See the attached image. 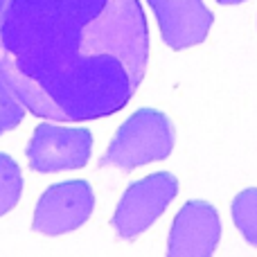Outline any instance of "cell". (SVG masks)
I'll return each mask as SVG.
<instances>
[{
    "label": "cell",
    "mask_w": 257,
    "mask_h": 257,
    "mask_svg": "<svg viewBox=\"0 0 257 257\" xmlns=\"http://www.w3.org/2000/svg\"><path fill=\"white\" fill-rule=\"evenodd\" d=\"M149 63L140 0H9L0 75L27 113L90 122L120 113Z\"/></svg>",
    "instance_id": "1"
},
{
    "label": "cell",
    "mask_w": 257,
    "mask_h": 257,
    "mask_svg": "<svg viewBox=\"0 0 257 257\" xmlns=\"http://www.w3.org/2000/svg\"><path fill=\"white\" fill-rule=\"evenodd\" d=\"M174 149V124L156 108H140L117 128L99 167H117L131 172L142 165L165 160Z\"/></svg>",
    "instance_id": "2"
},
{
    "label": "cell",
    "mask_w": 257,
    "mask_h": 257,
    "mask_svg": "<svg viewBox=\"0 0 257 257\" xmlns=\"http://www.w3.org/2000/svg\"><path fill=\"white\" fill-rule=\"evenodd\" d=\"M178 194V178L169 172H156L131 183L122 194L111 223L120 239H136L151 228Z\"/></svg>",
    "instance_id": "3"
},
{
    "label": "cell",
    "mask_w": 257,
    "mask_h": 257,
    "mask_svg": "<svg viewBox=\"0 0 257 257\" xmlns=\"http://www.w3.org/2000/svg\"><path fill=\"white\" fill-rule=\"evenodd\" d=\"M93 151V133L84 126L39 124L27 142L25 156L30 169L39 174L68 172L88 165Z\"/></svg>",
    "instance_id": "4"
},
{
    "label": "cell",
    "mask_w": 257,
    "mask_h": 257,
    "mask_svg": "<svg viewBox=\"0 0 257 257\" xmlns=\"http://www.w3.org/2000/svg\"><path fill=\"white\" fill-rule=\"evenodd\" d=\"M95 210V194L88 181L54 183L41 194L34 208L32 230L41 235H66L81 228Z\"/></svg>",
    "instance_id": "5"
},
{
    "label": "cell",
    "mask_w": 257,
    "mask_h": 257,
    "mask_svg": "<svg viewBox=\"0 0 257 257\" xmlns=\"http://www.w3.org/2000/svg\"><path fill=\"white\" fill-rule=\"evenodd\" d=\"M221 239V219L208 201L192 199L176 212L167 239V257H212Z\"/></svg>",
    "instance_id": "6"
},
{
    "label": "cell",
    "mask_w": 257,
    "mask_h": 257,
    "mask_svg": "<svg viewBox=\"0 0 257 257\" xmlns=\"http://www.w3.org/2000/svg\"><path fill=\"white\" fill-rule=\"evenodd\" d=\"M154 9L160 36L172 50H185L205 41L214 16L203 0H147Z\"/></svg>",
    "instance_id": "7"
},
{
    "label": "cell",
    "mask_w": 257,
    "mask_h": 257,
    "mask_svg": "<svg viewBox=\"0 0 257 257\" xmlns=\"http://www.w3.org/2000/svg\"><path fill=\"white\" fill-rule=\"evenodd\" d=\"M230 214L244 239L257 248V187H248L232 199Z\"/></svg>",
    "instance_id": "8"
},
{
    "label": "cell",
    "mask_w": 257,
    "mask_h": 257,
    "mask_svg": "<svg viewBox=\"0 0 257 257\" xmlns=\"http://www.w3.org/2000/svg\"><path fill=\"white\" fill-rule=\"evenodd\" d=\"M23 194V174L18 163L7 154H0V217L12 212Z\"/></svg>",
    "instance_id": "9"
},
{
    "label": "cell",
    "mask_w": 257,
    "mask_h": 257,
    "mask_svg": "<svg viewBox=\"0 0 257 257\" xmlns=\"http://www.w3.org/2000/svg\"><path fill=\"white\" fill-rule=\"evenodd\" d=\"M25 106L21 104V99L12 93V88L7 86V81L0 75V136L21 124V120L25 117Z\"/></svg>",
    "instance_id": "10"
},
{
    "label": "cell",
    "mask_w": 257,
    "mask_h": 257,
    "mask_svg": "<svg viewBox=\"0 0 257 257\" xmlns=\"http://www.w3.org/2000/svg\"><path fill=\"white\" fill-rule=\"evenodd\" d=\"M9 0H0V32H3V23H5V12H7Z\"/></svg>",
    "instance_id": "11"
},
{
    "label": "cell",
    "mask_w": 257,
    "mask_h": 257,
    "mask_svg": "<svg viewBox=\"0 0 257 257\" xmlns=\"http://www.w3.org/2000/svg\"><path fill=\"white\" fill-rule=\"evenodd\" d=\"M219 5H239V3H244V0H217Z\"/></svg>",
    "instance_id": "12"
}]
</instances>
